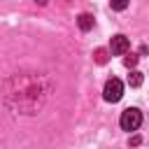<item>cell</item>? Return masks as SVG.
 I'll return each mask as SVG.
<instances>
[{
    "mask_svg": "<svg viewBox=\"0 0 149 149\" xmlns=\"http://www.w3.org/2000/svg\"><path fill=\"white\" fill-rule=\"evenodd\" d=\"M77 23H79L81 30H91V28H93V16H91V14H79Z\"/></svg>",
    "mask_w": 149,
    "mask_h": 149,
    "instance_id": "cell-4",
    "label": "cell"
},
{
    "mask_svg": "<svg viewBox=\"0 0 149 149\" xmlns=\"http://www.w3.org/2000/svg\"><path fill=\"white\" fill-rule=\"evenodd\" d=\"M128 49H130V42H128L126 35H114L112 37V42H109V54L112 56H123V54H128Z\"/></svg>",
    "mask_w": 149,
    "mask_h": 149,
    "instance_id": "cell-3",
    "label": "cell"
},
{
    "mask_svg": "<svg viewBox=\"0 0 149 149\" xmlns=\"http://www.w3.org/2000/svg\"><path fill=\"white\" fill-rule=\"evenodd\" d=\"M95 61L102 65V63H107V49H95Z\"/></svg>",
    "mask_w": 149,
    "mask_h": 149,
    "instance_id": "cell-6",
    "label": "cell"
},
{
    "mask_svg": "<svg viewBox=\"0 0 149 149\" xmlns=\"http://www.w3.org/2000/svg\"><path fill=\"white\" fill-rule=\"evenodd\" d=\"M128 2H112V9H126Z\"/></svg>",
    "mask_w": 149,
    "mask_h": 149,
    "instance_id": "cell-8",
    "label": "cell"
},
{
    "mask_svg": "<svg viewBox=\"0 0 149 149\" xmlns=\"http://www.w3.org/2000/svg\"><path fill=\"white\" fill-rule=\"evenodd\" d=\"M135 63H137V56H135V54H130V56L123 58V65H126V68H133Z\"/></svg>",
    "mask_w": 149,
    "mask_h": 149,
    "instance_id": "cell-7",
    "label": "cell"
},
{
    "mask_svg": "<svg viewBox=\"0 0 149 149\" xmlns=\"http://www.w3.org/2000/svg\"><path fill=\"white\" fill-rule=\"evenodd\" d=\"M119 123H121V128H123V130H137V128H140V123H142V112H140L137 107H128V109H123V112H121Z\"/></svg>",
    "mask_w": 149,
    "mask_h": 149,
    "instance_id": "cell-1",
    "label": "cell"
},
{
    "mask_svg": "<svg viewBox=\"0 0 149 149\" xmlns=\"http://www.w3.org/2000/svg\"><path fill=\"white\" fill-rule=\"evenodd\" d=\"M121 95H123V84H121V79L112 77V79L105 84V88H102V98H105L107 102H119Z\"/></svg>",
    "mask_w": 149,
    "mask_h": 149,
    "instance_id": "cell-2",
    "label": "cell"
},
{
    "mask_svg": "<svg viewBox=\"0 0 149 149\" xmlns=\"http://www.w3.org/2000/svg\"><path fill=\"white\" fill-rule=\"evenodd\" d=\"M142 84V72H137V70H133L130 74H128V86H133V88H137Z\"/></svg>",
    "mask_w": 149,
    "mask_h": 149,
    "instance_id": "cell-5",
    "label": "cell"
}]
</instances>
